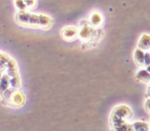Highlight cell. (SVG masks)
<instances>
[{"instance_id":"cell-9","label":"cell","mask_w":150,"mask_h":131,"mask_svg":"<svg viewBox=\"0 0 150 131\" xmlns=\"http://www.w3.org/2000/svg\"><path fill=\"white\" fill-rule=\"evenodd\" d=\"M52 25V20L46 15H40V28L48 29Z\"/></svg>"},{"instance_id":"cell-3","label":"cell","mask_w":150,"mask_h":131,"mask_svg":"<svg viewBox=\"0 0 150 131\" xmlns=\"http://www.w3.org/2000/svg\"><path fill=\"white\" fill-rule=\"evenodd\" d=\"M77 35H79L77 28L72 27V26H69V27H66L62 30L63 38L66 39L67 41H71V40L75 39V38L77 37Z\"/></svg>"},{"instance_id":"cell-2","label":"cell","mask_w":150,"mask_h":131,"mask_svg":"<svg viewBox=\"0 0 150 131\" xmlns=\"http://www.w3.org/2000/svg\"><path fill=\"white\" fill-rule=\"evenodd\" d=\"M7 99H8V104L13 106H16V108H21L26 102L25 95L20 90H17L13 93H11V95Z\"/></svg>"},{"instance_id":"cell-10","label":"cell","mask_w":150,"mask_h":131,"mask_svg":"<svg viewBox=\"0 0 150 131\" xmlns=\"http://www.w3.org/2000/svg\"><path fill=\"white\" fill-rule=\"evenodd\" d=\"M133 127L135 131H148L149 130V126L146 122L144 121H136L133 123Z\"/></svg>"},{"instance_id":"cell-17","label":"cell","mask_w":150,"mask_h":131,"mask_svg":"<svg viewBox=\"0 0 150 131\" xmlns=\"http://www.w3.org/2000/svg\"><path fill=\"white\" fill-rule=\"evenodd\" d=\"M146 96L150 98V84H149V86H148V88H147V91H146Z\"/></svg>"},{"instance_id":"cell-7","label":"cell","mask_w":150,"mask_h":131,"mask_svg":"<svg viewBox=\"0 0 150 131\" xmlns=\"http://www.w3.org/2000/svg\"><path fill=\"white\" fill-rule=\"evenodd\" d=\"M134 60L139 66L145 64V52L140 48H137L134 52Z\"/></svg>"},{"instance_id":"cell-14","label":"cell","mask_w":150,"mask_h":131,"mask_svg":"<svg viewBox=\"0 0 150 131\" xmlns=\"http://www.w3.org/2000/svg\"><path fill=\"white\" fill-rule=\"evenodd\" d=\"M144 66H147V67L150 66V52L149 51L145 52V64H144Z\"/></svg>"},{"instance_id":"cell-8","label":"cell","mask_w":150,"mask_h":131,"mask_svg":"<svg viewBox=\"0 0 150 131\" xmlns=\"http://www.w3.org/2000/svg\"><path fill=\"white\" fill-rule=\"evenodd\" d=\"M102 22H103V18L99 13L95 11V13H93L92 15H91V19H90L91 25L95 26V27H99V26L102 24Z\"/></svg>"},{"instance_id":"cell-1","label":"cell","mask_w":150,"mask_h":131,"mask_svg":"<svg viewBox=\"0 0 150 131\" xmlns=\"http://www.w3.org/2000/svg\"><path fill=\"white\" fill-rule=\"evenodd\" d=\"M132 117H133V112L129 106L125 104L117 106L116 108L113 109V111L110 114V118H109L110 127L113 128V127L125 124V123H127V121H129Z\"/></svg>"},{"instance_id":"cell-16","label":"cell","mask_w":150,"mask_h":131,"mask_svg":"<svg viewBox=\"0 0 150 131\" xmlns=\"http://www.w3.org/2000/svg\"><path fill=\"white\" fill-rule=\"evenodd\" d=\"M25 2H26L27 7H33V8H34V6L37 4V2H36V1H25Z\"/></svg>"},{"instance_id":"cell-5","label":"cell","mask_w":150,"mask_h":131,"mask_svg":"<svg viewBox=\"0 0 150 131\" xmlns=\"http://www.w3.org/2000/svg\"><path fill=\"white\" fill-rule=\"evenodd\" d=\"M138 48H140L142 50L150 49V35L143 34L140 37L139 42H138Z\"/></svg>"},{"instance_id":"cell-6","label":"cell","mask_w":150,"mask_h":131,"mask_svg":"<svg viewBox=\"0 0 150 131\" xmlns=\"http://www.w3.org/2000/svg\"><path fill=\"white\" fill-rule=\"evenodd\" d=\"M136 80L144 83H150V73L147 70H140L136 74Z\"/></svg>"},{"instance_id":"cell-11","label":"cell","mask_w":150,"mask_h":131,"mask_svg":"<svg viewBox=\"0 0 150 131\" xmlns=\"http://www.w3.org/2000/svg\"><path fill=\"white\" fill-rule=\"evenodd\" d=\"M79 36H80V38L83 40L88 39V38L92 36V29L90 28V26L84 25L83 27L81 28V30L79 31Z\"/></svg>"},{"instance_id":"cell-12","label":"cell","mask_w":150,"mask_h":131,"mask_svg":"<svg viewBox=\"0 0 150 131\" xmlns=\"http://www.w3.org/2000/svg\"><path fill=\"white\" fill-rule=\"evenodd\" d=\"M111 131H135V130H134L133 124L125 123V124H122L120 126L113 127V128H111Z\"/></svg>"},{"instance_id":"cell-18","label":"cell","mask_w":150,"mask_h":131,"mask_svg":"<svg viewBox=\"0 0 150 131\" xmlns=\"http://www.w3.org/2000/svg\"><path fill=\"white\" fill-rule=\"evenodd\" d=\"M146 70H147V71L150 73V66H149V67H147V69H146Z\"/></svg>"},{"instance_id":"cell-15","label":"cell","mask_w":150,"mask_h":131,"mask_svg":"<svg viewBox=\"0 0 150 131\" xmlns=\"http://www.w3.org/2000/svg\"><path fill=\"white\" fill-rule=\"evenodd\" d=\"M144 108H145V111L147 113L150 114V98H147L145 100V104H144Z\"/></svg>"},{"instance_id":"cell-13","label":"cell","mask_w":150,"mask_h":131,"mask_svg":"<svg viewBox=\"0 0 150 131\" xmlns=\"http://www.w3.org/2000/svg\"><path fill=\"white\" fill-rule=\"evenodd\" d=\"M16 6L20 9V11H26V8H27V5H26L25 1H16L15 2Z\"/></svg>"},{"instance_id":"cell-4","label":"cell","mask_w":150,"mask_h":131,"mask_svg":"<svg viewBox=\"0 0 150 131\" xmlns=\"http://www.w3.org/2000/svg\"><path fill=\"white\" fill-rule=\"evenodd\" d=\"M32 13H28V11H19L16 17V20L18 21V23H20L21 25L24 26H29L30 25V20H31Z\"/></svg>"}]
</instances>
